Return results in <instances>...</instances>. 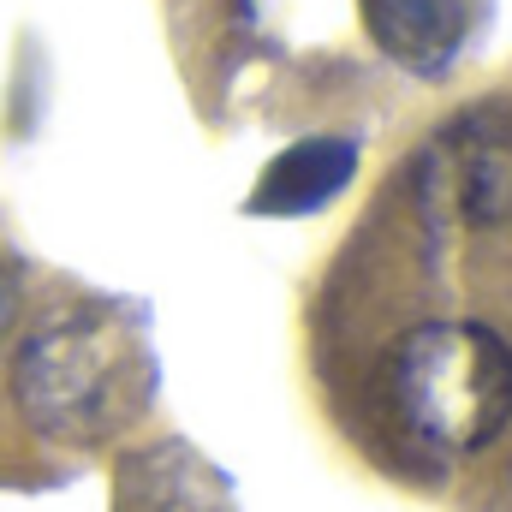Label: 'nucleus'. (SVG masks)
I'll list each match as a JSON object with an SVG mask.
<instances>
[{
	"instance_id": "nucleus-1",
	"label": "nucleus",
	"mask_w": 512,
	"mask_h": 512,
	"mask_svg": "<svg viewBox=\"0 0 512 512\" xmlns=\"http://www.w3.org/2000/svg\"><path fill=\"white\" fill-rule=\"evenodd\" d=\"M155 382H161V370H155L143 328L108 304L48 322L42 334H30L18 346V364H12L18 411L42 435L78 441V447L126 429L149 405Z\"/></svg>"
},
{
	"instance_id": "nucleus-2",
	"label": "nucleus",
	"mask_w": 512,
	"mask_h": 512,
	"mask_svg": "<svg viewBox=\"0 0 512 512\" xmlns=\"http://www.w3.org/2000/svg\"><path fill=\"white\" fill-rule=\"evenodd\" d=\"M393 405L429 447L477 453L512 417V346L483 322H423L393 352Z\"/></svg>"
},
{
	"instance_id": "nucleus-5",
	"label": "nucleus",
	"mask_w": 512,
	"mask_h": 512,
	"mask_svg": "<svg viewBox=\"0 0 512 512\" xmlns=\"http://www.w3.org/2000/svg\"><path fill=\"white\" fill-rule=\"evenodd\" d=\"M358 173V143L352 137H304L268 161V173L251 191V215H316L328 209Z\"/></svg>"
},
{
	"instance_id": "nucleus-4",
	"label": "nucleus",
	"mask_w": 512,
	"mask_h": 512,
	"mask_svg": "<svg viewBox=\"0 0 512 512\" xmlns=\"http://www.w3.org/2000/svg\"><path fill=\"white\" fill-rule=\"evenodd\" d=\"M370 42L417 78H441L465 48V0H358Z\"/></svg>"
},
{
	"instance_id": "nucleus-6",
	"label": "nucleus",
	"mask_w": 512,
	"mask_h": 512,
	"mask_svg": "<svg viewBox=\"0 0 512 512\" xmlns=\"http://www.w3.org/2000/svg\"><path fill=\"white\" fill-rule=\"evenodd\" d=\"M459 203L471 221H507L512 215V149L483 137L459 155Z\"/></svg>"
},
{
	"instance_id": "nucleus-7",
	"label": "nucleus",
	"mask_w": 512,
	"mask_h": 512,
	"mask_svg": "<svg viewBox=\"0 0 512 512\" xmlns=\"http://www.w3.org/2000/svg\"><path fill=\"white\" fill-rule=\"evenodd\" d=\"M12 316H18V268L0 262V334L12 328Z\"/></svg>"
},
{
	"instance_id": "nucleus-3",
	"label": "nucleus",
	"mask_w": 512,
	"mask_h": 512,
	"mask_svg": "<svg viewBox=\"0 0 512 512\" xmlns=\"http://www.w3.org/2000/svg\"><path fill=\"white\" fill-rule=\"evenodd\" d=\"M114 512H233V489L191 447L161 441V447H143L120 465Z\"/></svg>"
}]
</instances>
